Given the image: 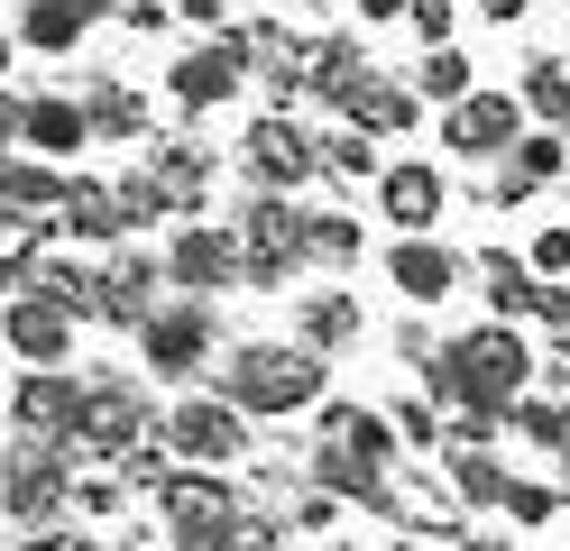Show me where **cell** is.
<instances>
[{
	"label": "cell",
	"mask_w": 570,
	"mask_h": 551,
	"mask_svg": "<svg viewBox=\"0 0 570 551\" xmlns=\"http://www.w3.org/2000/svg\"><path fill=\"white\" fill-rule=\"evenodd\" d=\"M423 386L460 414H507V404L533 386V341L515 322H479V331H451V341L423 358Z\"/></svg>",
	"instance_id": "cell-1"
},
{
	"label": "cell",
	"mask_w": 570,
	"mask_h": 551,
	"mask_svg": "<svg viewBox=\"0 0 570 551\" xmlns=\"http://www.w3.org/2000/svg\"><path fill=\"white\" fill-rule=\"evenodd\" d=\"M323 395V358L295 350V341H239L222 358V404L248 423V414H304Z\"/></svg>",
	"instance_id": "cell-2"
},
{
	"label": "cell",
	"mask_w": 570,
	"mask_h": 551,
	"mask_svg": "<svg viewBox=\"0 0 570 551\" xmlns=\"http://www.w3.org/2000/svg\"><path fill=\"white\" fill-rule=\"evenodd\" d=\"M65 496H75V451L65 441H10L0 451V505L19 524H56Z\"/></svg>",
	"instance_id": "cell-3"
},
{
	"label": "cell",
	"mask_w": 570,
	"mask_h": 551,
	"mask_svg": "<svg viewBox=\"0 0 570 551\" xmlns=\"http://www.w3.org/2000/svg\"><path fill=\"white\" fill-rule=\"evenodd\" d=\"M148 432H157V414H148V395H138L129 377H83L75 451H92V460H138V451H148Z\"/></svg>",
	"instance_id": "cell-4"
},
{
	"label": "cell",
	"mask_w": 570,
	"mask_h": 551,
	"mask_svg": "<svg viewBox=\"0 0 570 551\" xmlns=\"http://www.w3.org/2000/svg\"><path fill=\"white\" fill-rule=\"evenodd\" d=\"M230 239H239V285H285L304 267V211L285 194H258L230 220Z\"/></svg>",
	"instance_id": "cell-5"
},
{
	"label": "cell",
	"mask_w": 570,
	"mask_h": 551,
	"mask_svg": "<svg viewBox=\"0 0 570 551\" xmlns=\"http://www.w3.org/2000/svg\"><path fill=\"white\" fill-rule=\"evenodd\" d=\"M157 267H166V285H185V304H212V294L239 285V239L222 230V220H175Z\"/></svg>",
	"instance_id": "cell-6"
},
{
	"label": "cell",
	"mask_w": 570,
	"mask_h": 551,
	"mask_svg": "<svg viewBox=\"0 0 570 551\" xmlns=\"http://www.w3.org/2000/svg\"><path fill=\"white\" fill-rule=\"evenodd\" d=\"M157 441H166L185 469H203V478H212V469H230V460L248 451V432H239V414H230L222 395H185V404L157 423Z\"/></svg>",
	"instance_id": "cell-7"
},
{
	"label": "cell",
	"mask_w": 570,
	"mask_h": 551,
	"mask_svg": "<svg viewBox=\"0 0 570 551\" xmlns=\"http://www.w3.org/2000/svg\"><path fill=\"white\" fill-rule=\"evenodd\" d=\"M138 350H148V367H157L166 386L203 377V367H212V304H185V294L157 304L148 322H138Z\"/></svg>",
	"instance_id": "cell-8"
},
{
	"label": "cell",
	"mask_w": 570,
	"mask_h": 551,
	"mask_svg": "<svg viewBox=\"0 0 570 551\" xmlns=\"http://www.w3.org/2000/svg\"><path fill=\"white\" fill-rule=\"evenodd\" d=\"M248 56H258V47H248V28H222L212 47H194L185 65L166 73V92L185 101V110H212V101H230V92L248 83Z\"/></svg>",
	"instance_id": "cell-9"
},
{
	"label": "cell",
	"mask_w": 570,
	"mask_h": 551,
	"mask_svg": "<svg viewBox=\"0 0 570 551\" xmlns=\"http://www.w3.org/2000/svg\"><path fill=\"white\" fill-rule=\"evenodd\" d=\"M442 138H451V157H507V147L524 138V101L515 92H470V101H451L442 110Z\"/></svg>",
	"instance_id": "cell-10"
},
{
	"label": "cell",
	"mask_w": 570,
	"mask_h": 551,
	"mask_svg": "<svg viewBox=\"0 0 570 551\" xmlns=\"http://www.w3.org/2000/svg\"><path fill=\"white\" fill-rule=\"evenodd\" d=\"M75 414H83V377H65V367H38V377H19V395H10L19 441H65V451H75Z\"/></svg>",
	"instance_id": "cell-11"
},
{
	"label": "cell",
	"mask_w": 570,
	"mask_h": 551,
	"mask_svg": "<svg viewBox=\"0 0 570 551\" xmlns=\"http://www.w3.org/2000/svg\"><path fill=\"white\" fill-rule=\"evenodd\" d=\"M377 211L396 220L405 239H423L433 220L451 211V184H442V166H423V157H396V166H377Z\"/></svg>",
	"instance_id": "cell-12"
},
{
	"label": "cell",
	"mask_w": 570,
	"mask_h": 551,
	"mask_svg": "<svg viewBox=\"0 0 570 551\" xmlns=\"http://www.w3.org/2000/svg\"><path fill=\"white\" fill-rule=\"evenodd\" d=\"M157 285H166V267H157V257L148 248H120L111 257V267H92V322H148L157 313Z\"/></svg>",
	"instance_id": "cell-13"
},
{
	"label": "cell",
	"mask_w": 570,
	"mask_h": 551,
	"mask_svg": "<svg viewBox=\"0 0 570 551\" xmlns=\"http://www.w3.org/2000/svg\"><path fill=\"white\" fill-rule=\"evenodd\" d=\"M0 341H10V358H28V377H38V367L75 358V322L56 304H38V294H10V304H0Z\"/></svg>",
	"instance_id": "cell-14"
},
{
	"label": "cell",
	"mask_w": 570,
	"mask_h": 551,
	"mask_svg": "<svg viewBox=\"0 0 570 551\" xmlns=\"http://www.w3.org/2000/svg\"><path fill=\"white\" fill-rule=\"evenodd\" d=\"M239 166L258 175L267 194H295V184L313 175V138H304L295 120H285V110H267V120H258V129L239 138Z\"/></svg>",
	"instance_id": "cell-15"
},
{
	"label": "cell",
	"mask_w": 570,
	"mask_h": 551,
	"mask_svg": "<svg viewBox=\"0 0 570 551\" xmlns=\"http://www.w3.org/2000/svg\"><path fill=\"white\" fill-rule=\"evenodd\" d=\"M386 285H396L405 304H442L451 285H470V257L442 248V239H396L386 248Z\"/></svg>",
	"instance_id": "cell-16"
},
{
	"label": "cell",
	"mask_w": 570,
	"mask_h": 551,
	"mask_svg": "<svg viewBox=\"0 0 570 551\" xmlns=\"http://www.w3.org/2000/svg\"><path fill=\"white\" fill-rule=\"evenodd\" d=\"M157 514H166V533H212V524H239V496H230V478H157Z\"/></svg>",
	"instance_id": "cell-17"
},
{
	"label": "cell",
	"mask_w": 570,
	"mask_h": 551,
	"mask_svg": "<svg viewBox=\"0 0 570 551\" xmlns=\"http://www.w3.org/2000/svg\"><path fill=\"white\" fill-rule=\"evenodd\" d=\"M313 441H323V451L368 460V469H396V432H386V414H377V404H323Z\"/></svg>",
	"instance_id": "cell-18"
},
{
	"label": "cell",
	"mask_w": 570,
	"mask_h": 551,
	"mask_svg": "<svg viewBox=\"0 0 570 551\" xmlns=\"http://www.w3.org/2000/svg\"><path fill=\"white\" fill-rule=\"evenodd\" d=\"M19 138L38 147L47 166H56V157H83V147H92L83 101H75V92H38V101H19Z\"/></svg>",
	"instance_id": "cell-19"
},
{
	"label": "cell",
	"mask_w": 570,
	"mask_h": 551,
	"mask_svg": "<svg viewBox=\"0 0 570 551\" xmlns=\"http://www.w3.org/2000/svg\"><path fill=\"white\" fill-rule=\"evenodd\" d=\"M166 194V211H203V184H212V147H194V138H157V157L138 166Z\"/></svg>",
	"instance_id": "cell-20"
},
{
	"label": "cell",
	"mask_w": 570,
	"mask_h": 551,
	"mask_svg": "<svg viewBox=\"0 0 570 551\" xmlns=\"http://www.w3.org/2000/svg\"><path fill=\"white\" fill-rule=\"evenodd\" d=\"M19 294L56 304L65 322H92V267H75V257H19Z\"/></svg>",
	"instance_id": "cell-21"
},
{
	"label": "cell",
	"mask_w": 570,
	"mask_h": 551,
	"mask_svg": "<svg viewBox=\"0 0 570 551\" xmlns=\"http://www.w3.org/2000/svg\"><path fill=\"white\" fill-rule=\"evenodd\" d=\"M304 83H313V92H323V101L341 110L350 92L368 83V56H360V37H313V47H304Z\"/></svg>",
	"instance_id": "cell-22"
},
{
	"label": "cell",
	"mask_w": 570,
	"mask_h": 551,
	"mask_svg": "<svg viewBox=\"0 0 570 551\" xmlns=\"http://www.w3.org/2000/svg\"><path fill=\"white\" fill-rule=\"evenodd\" d=\"M341 341H360V304H350V294H332V285H313L304 304H295V350H341Z\"/></svg>",
	"instance_id": "cell-23"
},
{
	"label": "cell",
	"mask_w": 570,
	"mask_h": 551,
	"mask_svg": "<svg viewBox=\"0 0 570 551\" xmlns=\"http://www.w3.org/2000/svg\"><path fill=\"white\" fill-rule=\"evenodd\" d=\"M341 120H350V129H377V138H405V129H414V92L386 83V73H368V83L341 101Z\"/></svg>",
	"instance_id": "cell-24"
},
{
	"label": "cell",
	"mask_w": 570,
	"mask_h": 551,
	"mask_svg": "<svg viewBox=\"0 0 570 551\" xmlns=\"http://www.w3.org/2000/svg\"><path fill=\"white\" fill-rule=\"evenodd\" d=\"M470 276H479V294H488L497 313H533V294H543V276H533L515 248H479V257H470Z\"/></svg>",
	"instance_id": "cell-25"
},
{
	"label": "cell",
	"mask_w": 570,
	"mask_h": 551,
	"mask_svg": "<svg viewBox=\"0 0 570 551\" xmlns=\"http://www.w3.org/2000/svg\"><path fill=\"white\" fill-rule=\"evenodd\" d=\"M56 220H65V230H75V239H92V248L129 239V220H120V203H111V184H65Z\"/></svg>",
	"instance_id": "cell-26"
},
{
	"label": "cell",
	"mask_w": 570,
	"mask_h": 551,
	"mask_svg": "<svg viewBox=\"0 0 570 551\" xmlns=\"http://www.w3.org/2000/svg\"><path fill=\"white\" fill-rule=\"evenodd\" d=\"M497 432H524L533 451H570V404H561V395H543V386H524L507 414H497Z\"/></svg>",
	"instance_id": "cell-27"
},
{
	"label": "cell",
	"mask_w": 570,
	"mask_h": 551,
	"mask_svg": "<svg viewBox=\"0 0 570 551\" xmlns=\"http://www.w3.org/2000/svg\"><path fill=\"white\" fill-rule=\"evenodd\" d=\"M561 166H570V138H543V129H524V138L507 147V184H497V194L515 203V194H533V184H552Z\"/></svg>",
	"instance_id": "cell-28"
},
{
	"label": "cell",
	"mask_w": 570,
	"mask_h": 551,
	"mask_svg": "<svg viewBox=\"0 0 570 551\" xmlns=\"http://www.w3.org/2000/svg\"><path fill=\"white\" fill-rule=\"evenodd\" d=\"M83 129L92 138H148V101L129 83H83Z\"/></svg>",
	"instance_id": "cell-29"
},
{
	"label": "cell",
	"mask_w": 570,
	"mask_h": 551,
	"mask_svg": "<svg viewBox=\"0 0 570 551\" xmlns=\"http://www.w3.org/2000/svg\"><path fill=\"white\" fill-rule=\"evenodd\" d=\"M0 203H19V211H56L65 203V175L47 157H0Z\"/></svg>",
	"instance_id": "cell-30"
},
{
	"label": "cell",
	"mask_w": 570,
	"mask_h": 551,
	"mask_svg": "<svg viewBox=\"0 0 570 551\" xmlns=\"http://www.w3.org/2000/svg\"><path fill=\"white\" fill-rule=\"evenodd\" d=\"M442 488H451V496H470V505H507L515 478L497 469L488 451H442Z\"/></svg>",
	"instance_id": "cell-31"
},
{
	"label": "cell",
	"mask_w": 570,
	"mask_h": 551,
	"mask_svg": "<svg viewBox=\"0 0 570 551\" xmlns=\"http://www.w3.org/2000/svg\"><path fill=\"white\" fill-rule=\"evenodd\" d=\"M19 47H38V56L83 47V10H65V0H28V10H19Z\"/></svg>",
	"instance_id": "cell-32"
},
{
	"label": "cell",
	"mask_w": 570,
	"mask_h": 551,
	"mask_svg": "<svg viewBox=\"0 0 570 551\" xmlns=\"http://www.w3.org/2000/svg\"><path fill=\"white\" fill-rule=\"evenodd\" d=\"M405 92L442 101V110H451V101H470V92H479V83H470V56H460V47H433V56L414 65V83H405Z\"/></svg>",
	"instance_id": "cell-33"
},
{
	"label": "cell",
	"mask_w": 570,
	"mask_h": 551,
	"mask_svg": "<svg viewBox=\"0 0 570 551\" xmlns=\"http://www.w3.org/2000/svg\"><path fill=\"white\" fill-rule=\"evenodd\" d=\"M515 101L533 110V120H561V129H570V65H561V56H533V65H524V92H515Z\"/></svg>",
	"instance_id": "cell-34"
},
{
	"label": "cell",
	"mask_w": 570,
	"mask_h": 551,
	"mask_svg": "<svg viewBox=\"0 0 570 551\" xmlns=\"http://www.w3.org/2000/svg\"><path fill=\"white\" fill-rule=\"evenodd\" d=\"M304 257L350 267V257H360V220H350V211H304Z\"/></svg>",
	"instance_id": "cell-35"
},
{
	"label": "cell",
	"mask_w": 570,
	"mask_h": 551,
	"mask_svg": "<svg viewBox=\"0 0 570 551\" xmlns=\"http://www.w3.org/2000/svg\"><path fill=\"white\" fill-rule=\"evenodd\" d=\"M313 166H332V175H377V157H368V138H360V129L313 138Z\"/></svg>",
	"instance_id": "cell-36"
},
{
	"label": "cell",
	"mask_w": 570,
	"mask_h": 551,
	"mask_svg": "<svg viewBox=\"0 0 570 551\" xmlns=\"http://www.w3.org/2000/svg\"><path fill=\"white\" fill-rule=\"evenodd\" d=\"M507 514H515V524H552V514H561V488H533V478H515V488H507Z\"/></svg>",
	"instance_id": "cell-37"
},
{
	"label": "cell",
	"mask_w": 570,
	"mask_h": 551,
	"mask_svg": "<svg viewBox=\"0 0 570 551\" xmlns=\"http://www.w3.org/2000/svg\"><path fill=\"white\" fill-rule=\"evenodd\" d=\"M386 432H396V441H442V432H433V404H423V395L386 404Z\"/></svg>",
	"instance_id": "cell-38"
},
{
	"label": "cell",
	"mask_w": 570,
	"mask_h": 551,
	"mask_svg": "<svg viewBox=\"0 0 570 551\" xmlns=\"http://www.w3.org/2000/svg\"><path fill=\"white\" fill-rule=\"evenodd\" d=\"M533 276H570V230L552 220V230H533V257H524Z\"/></svg>",
	"instance_id": "cell-39"
},
{
	"label": "cell",
	"mask_w": 570,
	"mask_h": 551,
	"mask_svg": "<svg viewBox=\"0 0 570 551\" xmlns=\"http://www.w3.org/2000/svg\"><path fill=\"white\" fill-rule=\"evenodd\" d=\"M405 19H414V37H433V47H451V0H405Z\"/></svg>",
	"instance_id": "cell-40"
},
{
	"label": "cell",
	"mask_w": 570,
	"mask_h": 551,
	"mask_svg": "<svg viewBox=\"0 0 570 551\" xmlns=\"http://www.w3.org/2000/svg\"><path fill=\"white\" fill-rule=\"evenodd\" d=\"M65 505H83V514H111L120 505V478H75V496Z\"/></svg>",
	"instance_id": "cell-41"
},
{
	"label": "cell",
	"mask_w": 570,
	"mask_h": 551,
	"mask_svg": "<svg viewBox=\"0 0 570 551\" xmlns=\"http://www.w3.org/2000/svg\"><path fill=\"white\" fill-rule=\"evenodd\" d=\"M533 322H561V331H570V294H561V285H543V294H533Z\"/></svg>",
	"instance_id": "cell-42"
},
{
	"label": "cell",
	"mask_w": 570,
	"mask_h": 551,
	"mask_svg": "<svg viewBox=\"0 0 570 551\" xmlns=\"http://www.w3.org/2000/svg\"><path fill=\"white\" fill-rule=\"evenodd\" d=\"M120 19L129 28H166V0H120Z\"/></svg>",
	"instance_id": "cell-43"
},
{
	"label": "cell",
	"mask_w": 570,
	"mask_h": 551,
	"mask_svg": "<svg viewBox=\"0 0 570 551\" xmlns=\"http://www.w3.org/2000/svg\"><path fill=\"white\" fill-rule=\"evenodd\" d=\"M350 10H360V19H377V28H386V19H405V0H350Z\"/></svg>",
	"instance_id": "cell-44"
},
{
	"label": "cell",
	"mask_w": 570,
	"mask_h": 551,
	"mask_svg": "<svg viewBox=\"0 0 570 551\" xmlns=\"http://www.w3.org/2000/svg\"><path fill=\"white\" fill-rule=\"evenodd\" d=\"M451 551H515V542H507V533H460Z\"/></svg>",
	"instance_id": "cell-45"
},
{
	"label": "cell",
	"mask_w": 570,
	"mask_h": 551,
	"mask_svg": "<svg viewBox=\"0 0 570 551\" xmlns=\"http://www.w3.org/2000/svg\"><path fill=\"white\" fill-rule=\"evenodd\" d=\"M10 138H19V101L0 92V157H10Z\"/></svg>",
	"instance_id": "cell-46"
},
{
	"label": "cell",
	"mask_w": 570,
	"mask_h": 551,
	"mask_svg": "<svg viewBox=\"0 0 570 551\" xmlns=\"http://www.w3.org/2000/svg\"><path fill=\"white\" fill-rule=\"evenodd\" d=\"M65 10H83V28H92V19H111L120 0H65Z\"/></svg>",
	"instance_id": "cell-47"
},
{
	"label": "cell",
	"mask_w": 570,
	"mask_h": 551,
	"mask_svg": "<svg viewBox=\"0 0 570 551\" xmlns=\"http://www.w3.org/2000/svg\"><path fill=\"white\" fill-rule=\"evenodd\" d=\"M479 10H488V19H524L533 0H479Z\"/></svg>",
	"instance_id": "cell-48"
},
{
	"label": "cell",
	"mask_w": 570,
	"mask_h": 551,
	"mask_svg": "<svg viewBox=\"0 0 570 551\" xmlns=\"http://www.w3.org/2000/svg\"><path fill=\"white\" fill-rule=\"evenodd\" d=\"M561 505H570V451H561Z\"/></svg>",
	"instance_id": "cell-49"
},
{
	"label": "cell",
	"mask_w": 570,
	"mask_h": 551,
	"mask_svg": "<svg viewBox=\"0 0 570 551\" xmlns=\"http://www.w3.org/2000/svg\"><path fill=\"white\" fill-rule=\"evenodd\" d=\"M0 83H10V37H0Z\"/></svg>",
	"instance_id": "cell-50"
},
{
	"label": "cell",
	"mask_w": 570,
	"mask_h": 551,
	"mask_svg": "<svg viewBox=\"0 0 570 551\" xmlns=\"http://www.w3.org/2000/svg\"><path fill=\"white\" fill-rule=\"evenodd\" d=\"M386 551H423V542H386Z\"/></svg>",
	"instance_id": "cell-51"
},
{
	"label": "cell",
	"mask_w": 570,
	"mask_h": 551,
	"mask_svg": "<svg viewBox=\"0 0 570 551\" xmlns=\"http://www.w3.org/2000/svg\"><path fill=\"white\" fill-rule=\"evenodd\" d=\"M323 551H341V542H323Z\"/></svg>",
	"instance_id": "cell-52"
}]
</instances>
